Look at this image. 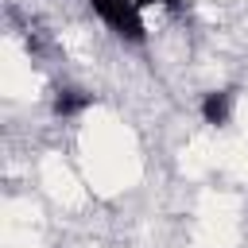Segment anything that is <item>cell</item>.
<instances>
[{
	"label": "cell",
	"mask_w": 248,
	"mask_h": 248,
	"mask_svg": "<svg viewBox=\"0 0 248 248\" xmlns=\"http://www.w3.org/2000/svg\"><path fill=\"white\" fill-rule=\"evenodd\" d=\"M89 8L128 43H143V19H140V8L136 0H89Z\"/></svg>",
	"instance_id": "1"
},
{
	"label": "cell",
	"mask_w": 248,
	"mask_h": 248,
	"mask_svg": "<svg viewBox=\"0 0 248 248\" xmlns=\"http://www.w3.org/2000/svg\"><path fill=\"white\" fill-rule=\"evenodd\" d=\"M89 105H93V93H85V89L66 85V89L54 93V112H58V116H78V112H85Z\"/></svg>",
	"instance_id": "3"
},
{
	"label": "cell",
	"mask_w": 248,
	"mask_h": 248,
	"mask_svg": "<svg viewBox=\"0 0 248 248\" xmlns=\"http://www.w3.org/2000/svg\"><path fill=\"white\" fill-rule=\"evenodd\" d=\"M147 4H163V8H182V0H136V8H147Z\"/></svg>",
	"instance_id": "4"
},
{
	"label": "cell",
	"mask_w": 248,
	"mask_h": 248,
	"mask_svg": "<svg viewBox=\"0 0 248 248\" xmlns=\"http://www.w3.org/2000/svg\"><path fill=\"white\" fill-rule=\"evenodd\" d=\"M229 112H232V93H229V89L205 93V101H202V120H205V124L221 128V124H229Z\"/></svg>",
	"instance_id": "2"
}]
</instances>
